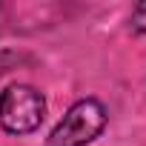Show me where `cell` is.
<instances>
[{"mask_svg":"<svg viewBox=\"0 0 146 146\" xmlns=\"http://www.w3.org/2000/svg\"><path fill=\"white\" fill-rule=\"evenodd\" d=\"M106 123H109L106 106L98 98H80L57 120V126L46 137V146H89L92 140L100 137Z\"/></svg>","mask_w":146,"mask_h":146,"instance_id":"cell-1","label":"cell"},{"mask_svg":"<svg viewBox=\"0 0 146 146\" xmlns=\"http://www.w3.org/2000/svg\"><path fill=\"white\" fill-rule=\"evenodd\" d=\"M46 117V98L29 83H12L0 92V126L9 135H32Z\"/></svg>","mask_w":146,"mask_h":146,"instance_id":"cell-2","label":"cell"},{"mask_svg":"<svg viewBox=\"0 0 146 146\" xmlns=\"http://www.w3.org/2000/svg\"><path fill=\"white\" fill-rule=\"evenodd\" d=\"M132 29L140 32V35H146V3H137L132 9Z\"/></svg>","mask_w":146,"mask_h":146,"instance_id":"cell-3","label":"cell"}]
</instances>
